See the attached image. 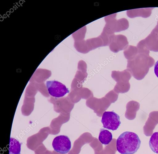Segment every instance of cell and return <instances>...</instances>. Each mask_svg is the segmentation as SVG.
I'll list each match as a JSON object with an SVG mask.
<instances>
[{
    "label": "cell",
    "instance_id": "obj_1",
    "mask_svg": "<svg viewBox=\"0 0 158 154\" xmlns=\"http://www.w3.org/2000/svg\"><path fill=\"white\" fill-rule=\"evenodd\" d=\"M141 144L138 135L133 132L125 131L116 141V149L121 154H133L137 152Z\"/></svg>",
    "mask_w": 158,
    "mask_h": 154
},
{
    "label": "cell",
    "instance_id": "obj_2",
    "mask_svg": "<svg viewBox=\"0 0 158 154\" xmlns=\"http://www.w3.org/2000/svg\"><path fill=\"white\" fill-rule=\"evenodd\" d=\"M101 122L104 128L112 131L117 130L121 123L119 116L113 111L104 112Z\"/></svg>",
    "mask_w": 158,
    "mask_h": 154
},
{
    "label": "cell",
    "instance_id": "obj_3",
    "mask_svg": "<svg viewBox=\"0 0 158 154\" xmlns=\"http://www.w3.org/2000/svg\"><path fill=\"white\" fill-rule=\"evenodd\" d=\"M46 85L49 94L54 97H62L69 92L64 84L56 80L47 81Z\"/></svg>",
    "mask_w": 158,
    "mask_h": 154
},
{
    "label": "cell",
    "instance_id": "obj_4",
    "mask_svg": "<svg viewBox=\"0 0 158 154\" xmlns=\"http://www.w3.org/2000/svg\"><path fill=\"white\" fill-rule=\"evenodd\" d=\"M52 146L56 152L61 154H65L68 153L71 148V142L67 136L60 135L54 139Z\"/></svg>",
    "mask_w": 158,
    "mask_h": 154
},
{
    "label": "cell",
    "instance_id": "obj_5",
    "mask_svg": "<svg viewBox=\"0 0 158 154\" xmlns=\"http://www.w3.org/2000/svg\"><path fill=\"white\" fill-rule=\"evenodd\" d=\"M123 36L121 35H114L109 45L110 50L114 53L122 50L124 48Z\"/></svg>",
    "mask_w": 158,
    "mask_h": 154
},
{
    "label": "cell",
    "instance_id": "obj_6",
    "mask_svg": "<svg viewBox=\"0 0 158 154\" xmlns=\"http://www.w3.org/2000/svg\"><path fill=\"white\" fill-rule=\"evenodd\" d=\"M98 139L102 144L108 145L112 139V135L108 130L101 128L98 136Z\"/></svg>",
    "mask_w": 158,
    "mask_h": 154
},
{
    "label": "cell",
    "instance_id": "obj_7",
    "mask_svg": "<svg viewBox=\"0 0 158 154\" xmlns=\"http://www.w3.org/2000/svg\"><path fill=\"white\" fill-rule=\"evenodd\" d=\"M85 43L89 51L99 47L103 46L102 41L99 36L88 39L85 41Z\"/></svg>",
    "mask_w": 158,
    "mask_h": 154
},
{
    "label": "cell",
    "instance_id": "obj_8",
    "mask_svg": "<svg viewBox=\"0 0 158 154\" xmlns=\"http://www.w3.org/2000/svg\"><path fill=\"white\" fill-rule=\"evenodd\" d=\"M21 145V143L18 140L10 138L8 148L9 154H20Z\"/></svg>",
    "mask_w": 158,
    "mask_h": 154
},
{
    "label": "cell",
    "instance_id": "obj_9",
    "mask_svg": "<svg viewBox=\"0 0 158 154\" xmlns=\"http://www.w3.org/2000/svg\"><path fill=\"white\" fill-rule=\"evenodd\" d=\"M149 144L151 150L154 153L158 154V132L152 134Z\"/></svg>",
    "mask_w": 158,
    "mask_h": 154
},
{
    "label": "cell",
    "instance_id": "obj_10",
    "mask_svg": "<svg viewBox=\"0 0 158 154\" xmlns=\"http://www.w3.org/2000/svg\"><path fill=\"white\" fill-rule=\"evenodd\" d=\"M86 31L85 26H84L72 34L75 41H77L83 40Z\"/></svg>",
    "mask_w": 158,
    "mask_h": 154
},
{
    "label": "cell",
    "instance_id": "obj_11",
    "mask_svg": "<svg viewBox=\"0 0 158 154\" xmlns=\"http://www.w3.org/2000/svg\"><path fill=\"white\" fill-rule=\"evenodd\" d=\"M154 71L155 75L158 78V61L156 62L155 64Z\"/></svg>",
    "mask_w": 158,
    "mask_h": 154
}]
</instances>
